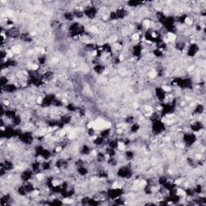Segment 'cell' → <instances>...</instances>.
<instances>
[{
    "label": "cell",
    "instance_id": "6da1fadb",
    "mask_svg": "<svg viewBox=\"0 0 206 206\" xmlns=\"http://www.w3.org/2000/svg\"><path fill=\"white\" fill-rule=\"evenodd\" d=\"M116 176L122 180H131L134 176V171L131 165H123L116 172Z\"/></svg>",
    "mask_w": 206,
    "mask_h": 206
},
{
    "label": "cell",
    "instance_id": "7a4b0ae2",
    "mask_svg": "<svg viewBox=\"0 0 206 206\" xmlns=\"http://www.w3.org/2000/svg\"><path fill=\"white\" fill-rule=\"evenodd\" d=\"M151 131L152 134L158 136V135H161L163 133H164L167 130L166 124L164 122L161 121V119H159L157 121L151 123Z\"/></svg>",
    "mask_w": 206,
    "mask_h": 206
},
{
    "label": "cell",
    "instance_id": "3957f363",
    "mask_svg": "<svg viewBox=\"0 0 206 206\" xmlns=\"http://www.w3.org/2000/svg\"><path fill=\"white\" fill-rule=\"evenodd\" d=\"M197 140H198V137L193 132H186L182 135L183 143L187 148H192L197 142Z\"/></svg>",
    "mask_w": 206,
    "mask_h": 206
},
{
    "label": "cell",
    "instance_id": "277c9868",
    "mask_svg": "<svg viewBox=\"0 0 206 206\" xmlns=\"http://www.w3.org/2000/svg\"><path fill=\"white\" fill-rule=\"evenodd\" d=\"M124 191L123 187H111L106 190V197L108 200H114L120 197H123Z\"/></svg>",
    "mask_w": 206,
    "mask_h": 206
},
{
    "label": "cell",
    "instance_id": "5b68a950",
    "mask_svg": "<svg viewBox=\"0 0 206 206\" xmlns=\"http://www.w3.org/2000/svg\"><path fill=\"white\" fill-rule=\"evenodd\" d=\"M35 173L30 168H28L23 169L22 172H20L19 174V180L22 183H25V182L28 181H32L35 177Z\"/></svg>",
    "mask_w": 206,
    "mask_h": 206
},
{
    "label": "cell",
    "instance_id": "8992f818",
    "mask_svg": "<svg viewBox=\"0 0 206 206\" xmlns=\"http://www.w3.org/2000/svg\"><path fill=\"white\" fill-rule=\"evenodd\" d=\"M84 15L88 19H94L98 15V11L96 6H85L83 8Z\"/></svg>",
    "mask_w": 206,
    "mask_h": 206
},
{
    "label": "cell",
    "instance_id": "52a82bcc",
    "mask_svg": "<svg viewBox=\"0 0 206 206\" xmlns=\"http://www.w3.org/2000/svg\"><path fill=\"white\" fill-rule=\"evenodd\" d=\"M186 50H187L186 54H187L188 57H190V58L195 57L200 52V45L196 42L193 41L189 45H187Z\"/></svg>",
    "mask_w": 206,
    "mask_h": 206
},
{
    "label": "cell",
    "instance_id": "ba28073f",
    "mask_svg": "<svg viewBox=\"0 0 206 206\" xmlns=\"http://www.w3.org/2000/svg\"><path fill=\"white\" fill-rule=\"evenodd\" d=\"M155 96L157 100L161 103L164 102V101L168 98L167 92L163 88V86H157L155 88Z\"/></svg>",
    "mask_w": 206,
    "mask_h": 206
},
{
    "label": "cell",
    "instance_id": "9c48e42d",
    "mask_svg": "<svg viewBox=\"0 0 206 206\" xmlns=\"http://www.w3.org/2000/svg\"><path fill=\"white\" fill-rule=\"evenodd\" d=\"M189 128L191 130V132L197 133L200 132L204 128V124L201 120H197L189 124Z\"/></svg>",
    "mask_w": 206,
    "mask_h": 206
},
{
    "label": "cell",
    "instance_id": "30bf717a",
    "mask_svg": "<svg viewBox=\"0 0 206 206\" xmlns=\"http://www.w3.org/2000/svg\"><path fill=\"white\" fill-rule=\"evenodd\" d=\"M93 151V149L92 148V147L89 145L87 143H84L80 147V148H78V153L81 155V156H89L91 155L92 154V151Z\"/></svg>",
    "mask_w": 206,
    "mask_h": 206
},
{
    "label": "cell",
    "instance_id": "8fae6325",
    "mask_svg": "<svg viewBox=\"0 0 206 206\" xmlns=\"http://www.w3.org/2000/svg\"><path fill=\"white\" fill-rule=\"evenodd\" d=\"M41 78L44 80L45 82H50L53 81L55 78V72L52 70H45L41 75Z\"/></svg>",
    "mask_w": 206,
    "mask_h": 206
},
{
    "label": "cell",
    "instance_id": "7c38bea8",
    "mask_svg": "<svg viewBox=\"0 0 206 206\" xmlns=\"http://www.w3.org/2000/svg\"><path fill=\"white\" fill-rule=\"evenodd\" d=\"M90 170L87 166H81L76 168V173L81 177H85L89 174Z\"/></svg>",
    "mask_w": 206,
    "mask_h": 206
},
{
    "label": "cell",
    "instance_id": "4fadbf2b",
    "mask_svg": "<svg viewBox=\"0 0 206 206\" xmlns=\"http://www.w3.org/2000/svg\"><path fill=\"white\" fill-rule=\"evenodd\" d=\"M186 48H187L186 42L183 40H177L174 44V48L178 52H181L182 53L184 50H186Z\"/></svg>",
    "mask_w": 206,
    "mask_h": 206
},
{
    "label": "cell",
    "instance_id": "5bb4252c",
    "mask_svg": "<svg viewBox=\"0 0 206 206\" xmlns=\"http://www.w3.org/2000/svg\"><path fill=\"white\" fill-rule=\"evenodd\" d=\"M204 112V106L202 103H198L195 106L193 110V115L194 116H200L202 115Z\"/></svg>",
    "mask_w": 206,
    "mask_h": 206
},
{
    "label": "cell",
    "instance_id": "9a60e30c",
    "mask_svg": "<svg viewBox=\"0 0 206 206\" xmlns=\"http://www.w3.org/2000/svg\"><path fill=\"white\" fill-rule=\"evenodd\" d=\"M93 69L95 73H97L98 75H102V74L104 73L105 71L106 70V66L105 64L99 63V64H95V65H93Z\"/></svg>",
    "mask_w": 206,
    "mask_h": 206
},
{
    "label": "cell",
    "instance_id": "2e32d148",
    "mask_svg": "<svg viewBox=\"0 0 206 206\" xmlns=\"http://www.w3.org/2000/svg\"><path fill=\"white\" fill-rule=\"evenodd\" d=\"M53 168V162L52 159L50 160L41 161V169L42 172H49Z\"/></svg>",
    "mask_w": 206,
    "mask_h": 206
},
{
    "label": "cell",
    "instance_id": "e0dca14e",
    "mask_svg": "<svg viewBox=\"0 0 206 206\" xmlns=\"http://www.w3.org/2000/svg\"><path fill=\"white\" fill-rule=\"evenodd\" d=\"M123 156L126 161H133L135 158V153L132 150H126L123 153Z\"/></svg>",
    "mask_w": 206,
    "mask_h": 206
},
{
    "label": "cell",
    "instance_id": "ac0fdd59",
    "mask_svg": "<svg viewBox=\"0 0 206 206\" xmlns=\"http://www.w3.org/2000/svg\"><path fill=\"white\" fill-rule=\"evenodd\" d=\"M62 17L65 21H67V22H71V23L74 22V19H75L73 13V11L72 12H71V11H65V12L63 13Z\"/></svg>",
    "mask_w": 206,
    "mask_h": 206
},
{
    "label": "cell",
    "instance_id": "d6986e66",
    "mask_svg": "<svg viewBox=\"0 0 206 206\" xmlns=\"http://www.w3.org/2000/svg\"><path fill=\"white\" fill-rule=\"evenodd\" d=\"M141 130V125H140L138 123H134L133 124H131V127H130V129H129V132L131 133L132 134H135L140 131Z\"/></svg>",
    "mask_w": 206,
    "mask_h": 206
},
{
    "label": "cell",
    "instance_id": "ffe728a7",
    "mask_svg": "<svg viewBox=\"0 0 206 206\" xmlns=\"http://www.w3.org/2000/svg\"><path fill=\"white\" fill-rule=\"evenodd\" d=\"M111 129H110V127L102 129L100 131V133H99V135L103 137L105 139H108V138H110V135H111Z\"/></svg>",
    "mask_w": 206,
    "mask_h": 206
},
{
    "label": "cell",
    "instance_id": "44dd1931",
    "mask_svg": "<svg viewBox=\"0 0 206 206\" xmlns=\"http://www.w3.org/2000/svg\"><path fill=\"white\" fill-rule=\"evenodd\" d=\"M16 193H18V195H19L20 197H27L28 193H27L26 189H25V187L23 183H22V184H19V185L16 188Z\"/></svg>",
    "mask_w": 206,
    "mask_h": 206
},
{
    "label": "cell",
    "instance_id": "7402d4cb",
    "mask_svg": "<svg viewBox=\"0 0 206 206\" xmlns=\"http://www.w3.org/2000/svg\"><path fill=\"white\" fill-rule=\"evenodd\" d=\"M106 163L110 168H115L118 164V159L116 157H108L106 159Z\"/></svg>",
    "mask_w": 206,
    "mask_h": 206
},
{
    "label": "cell",
    "instance_id": "603a6c76",
    "mask_svg": "<svg viewBox=\"0 0 206 206\" xmlns=\"http://www.w3.org/2000/svg\"><path fill=\"white\" fill-rule=\"evenodd\" d=\"M152 54L155 56L156 58H162L164 56V52L159 48H155L152 50Z\"/></svg>",
    "mask_w": 206,
    "mask_h": 206
},
{
    "label": "cell",
    "instance_id": "cb8c5ba5",
    "mask_svg": "<svg viewBox=\"0 0 206 206\" xmlns=\"http://www.w3.org/2000/svg\"><path fill=\"white\" fill-rule=\"evenodd\" d=\"M10 78H8L7 75H2L1 78H0V83H1V87L3 86H5L6 85H8V83H10Z\"/></svg>",
    "mask_w": 206,
    "mask_h": 206
},
{
    "label": "cell",
    "instance_id": "d4e9b609",
    "mask_svg": "<svg viewBox=\"0 0 206 206\" xmlns=\"http://www.w3.org/2000/svg\"><path fill=\"white\" fill-rule=\"evenodd\" d=\"M143 3V2H140V1H134V0H132V1H129V2L127 3V6H129L130 8H138L139 7L140 5H142Z\"/></svg>",
    "mask_w": 206,
    "mask_h": 206
},
{
    "label": "cell",
    "instance_id": "484cf974",
    "mask_svg": "<svg viewBox=\"0 0 206 206\" xmlns=\"http://www.w3.org/2000/svg\"><path fill=\"white\" fill-rule=\"evenodd\" d=\"M86 132H87V134L90 137V138H93V137L97 136L96 129L93 128V127H89V128L87 129V131H86Z\"/></svg>",
    "mask_w": 206,
    "mask_h": 206
}]
</instances>
